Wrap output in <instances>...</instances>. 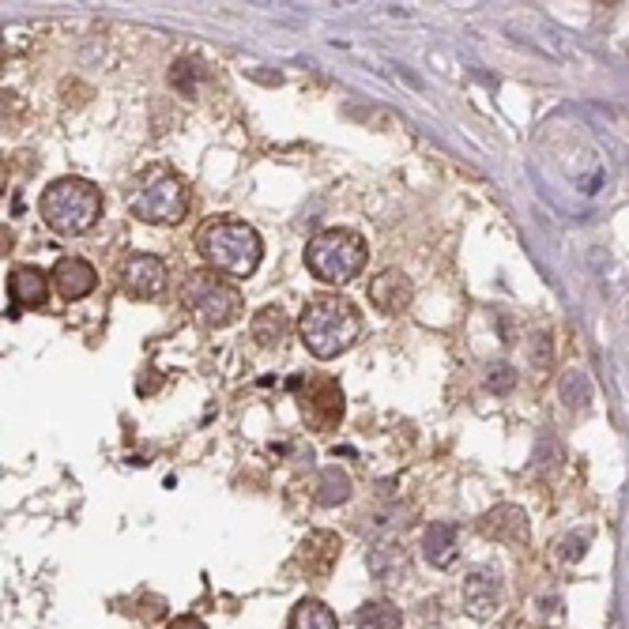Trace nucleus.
<instances>
[{"label": "nucleus", "mask_w": 629, "mask_h": 629, "mask_svg": "<svg viewBox=\"0 0 629 629\" xmlns=\"http://www.w3.org/2000/svg\"><path fill=\"white\" fill-rule=\"evenodd\" d=\"M298 336L306 343V351L313 358H339L343 351H351L362 336V313L355 309L351 298L339 294H321L313 298L302 317H298Z\"/></svg>", "instance_id": "f257e3e1"}, {"label": "nucleus", "mask_w": 629, "mask_h": 629, "mask_svg": "<svg viewBox=\"0 0 629 629\" xmlns=\"http://www.w3.org/2000/svg\"><path fill=\"white\" fill-rule=\"evenodd\" d=\"M196 253L204 257L211 272L249 279L260 268L264 242H260V234L249 223L223 215V219H208L196 230Z\"/></svg>", "instance_id": "f03ea898"}, {"label": "nucleus", "mask_w": 629, "mask_h": 629, "mask_svg": "<svg viewBox=\"0 0 629 629\" xmlns=\"http://www.w3.org/2000/svg\"><path fill=\"white\" fill-rule=\"evenodd\" d=\"M38 211H42V223L53 234L80 238V234H87L102 219V193L87 178H57L42 193Z\"/></svg>", "instance_id": "7ed1b4c3"}, {"label": "nucleus", "mask_w": 629, "mask_h": 629, "mask_svg": "<svg viewBox=\"0 0 629 629\" xmlns=\"http://www.w3.org/2000/svg\"><path fill=\"white\" fill-rule=\"evenodd\" d=\"M366 260H370V249L362 242V234L347 226H328L321 234H313L306 245V268L332 287H347L351 279H358Z\"/></svg>", "instance_id": "20e7f679"}, {"label": "nucleus", "mask_w": 629, "mask_h": 629, "mask_svg": "<svg viewBox=\"0 0 629 629\" xmlns=\"http://www.w3.org/2000/svg\"><path fill=\"white\" fill-rule=\"evenodd\" d=\"M181 302L204 328H230L245 313L242 291L219 279V272H211V268L189 272L185 287H181Z\"/></svg>", "instance_id": "39448f33"}, {"label": "nucleus", "mask_w": 629, "mask_h": 629, "mask_svg": "<svg viewBox=\"0 0 629 629\" xmlns=\"http://www.w3.org/2000/svg\"><path fill=\"white\" fill-rule=\"evenodd\" d=\"M132 211L144 223L178 226L189 215V189L178 174H155L144 181V189L132 196Z\"/></svg>", "instance_id": "423d86ee"}, {"label": "nucleus", "mask_w": 629, "mask_h": 629, "mask_svg": "<svg viewBox=\"0 0 629 629\" xmlns=\"http://www.w3.org/2000/svg\"><path fill=\"white\" fill-rule=\"evenodd\" d=\"M170 287V272L159 257L151 253H132L125 264H121V291L129 298H140V302H151V298H162Z\"/></svg>", "instance_id": "0eeeda50"}, {"label": "nucleus", "mask_w": 629, "mask_h": 629, "mask_svg": "<svg viewBox=\"0 0 629 629\" xmlns=\"http://www.w3.org/2000/svg\"><path fill=\"white\" fill-rule=\"evenodd\" d=\"M501 603H505V588H501L498 573L486 569V565L471 569L468 581H464V607H468L471 618L486 622V618H494L501 611Z\"/></svg>", "instance_id": "6e6552de"}, {"label": "nucleus", "mask_w": 629, "mask_h": 629, "mask_svg": "<svg viewBox=\"0 0 629 629\" xmlns=\"http://www.w3.org/2000/svg\"><path fill=\"white\" fill-rule=\"evenodd\" d=\"M479 532L505 547H528V539H532V528H528V517L520 505H494L490 513L479 517Z\"/></svg>", "instance_id": "1a4fd4ad"}, {"label": "nucleus", "mask_w": 629, "mask_h": 629, "mask_svg": "<svg viewBox=\"0 0 629 629\" xmlns=\"http://www.w3.org/2000/svg\"><path fill=\"white\" fill-rule=\"evenodd\" d=\"M370 302L381 309L385 317H400V313H407L411 302H415V287H411V279H407L400 268H385V272L370 283Z\"/></svg>", "instance_id": "9d476101"}, {"label": "nucleus", "mask_w": 629, "mask_h": 629, "mask_svg": "<svg viewBox=\"0 0 629 629\" xmlns=\"http://www.w3.org/2000/svg\"><path fill=\"white\" fill-rule=\"evenodd\" d=\"M53 291L61 294L65 302H80L98 287V272L95 264H87L83 257H61L53 264Z\"/></svg>", "instance_id": "9b49d317"}, {"label": "nucleus", "mask_w": 629, "mask_h": 629, "mask_svg": "<svg viewBox=\"0 0 629 629\" xmlns=\"http://www.w3.org/2000/svg\"><path fill=\"white\" fill-rule=\"evenodd\" d=\"M49 298V279L31 264H19L8 272V306H12V317H19L23 309H38L46 306Z\"/></svg>", "instance_id": "f8f14e48"}, {"label": "nucleus", "mask_w": 629, "mask_h": 629, "mask_svg": "<svg viewBox=\"0 0 629 629\" xmlns=\"http://www.w3.org/2000/svg\"><path fill=\"white\" fill-rule=\"evenodd\" d=\"M302 411L306 419L317 426V430H332L339 419H343V392H339L336 381H317L302 396Z\"/></svg>", "instance_id": "ddd939ff"}, {"label": "nucleus", "mask_w": 629, "mask_h": 629, "mask_svg": "<svg viewBox=\"0 0 629 629\" xmlns=\"http://www.w3.org/2000/svg\"><path fill=\"white\" fill-rule=\"evenodd\" d=\"M339 550H343L339 535L313 532L306 543L298 547V569H302V573H309V577H328V573L336 569V562H339Z\"/></svg>", "instance_id": "4468645a"}, {"label": "nucleus", "mask_w": 629, "mask_h": 629, "mask_svg": "<svg viewBox=\"0 0 629 629\" xmlns=\"http://www.w3.org/2000/svg\"><path fill=\"white\" fill-rule=\"evenodd\" d=\"M422 554H426V562L434 565V569H449V565L456 562V554H460L456 524H449V520L430 524V528L422 532Z\"/></svg>", "instance_id": "2eb2a0df"}, {"label": "nucleus", "mask_w": 629, "mask_h": 629, "mask_svg": "<svg viewBox=\"0 0 629 629\" xmlns=\"http://www.w3.org/2000/svg\"><path fill=\"white\" fill-rule=\"evenodd\" d=\"M366 565H370V573L377 577V581L400 584L407 577V550H404V543H385V547L370 550Z\"/></svg>", "instance_id": "dca6fc26"}, {"label": "nucleus", "mask_w": 629, "mask_h": 629, "mask_svg": "<svg viewBox=\"0 0 629 629\" xmlns=\"http://www.w3.org/2000/svg\"><path fill=\"white\" fill-rule=\"evenodd\" d=\"M253 336H257L260 347H279L287 339V313L279 306L260 309L257 317H253Z\"/></svg>", "instance_id": "f3484780"}, {"label": "nucleus", "mask_w": 629, "mask_h": 629, "mask_svg": "<svg viewBox=\"0 0 629 629\" xmlns=\"http://www.w3.org/2000/svg\"><path fill=\"white\" fill-rule=\"evenodd\" d=\"M287 629H339V622L321 599H302L291 611V626Z\"/></svg>", "instance_id": "a211bd4d"}, {"label": "nucleus", "mask_w": 629, "mask_h": 629, "mask_svg": "<svg viewBox=\"0 0 629 629\" xmlns=\"http://www.w3.org/2000/svg\"><path fill=\"white\" fill-rule=\"evenodd\" d=\"M355 622L362 629H400V611L392 607V603H385V599H373V603H362L355 611Z\"/></svg>", "instance_id": "6ab92c4d"}, {"label": "nucleus", "mask_w": 629, "mask_h": 629, "mask_svg": "<svg viewBox=\"0 0 629 629\" xmlns=\"http://www.w3.org/2000/svg\"><path fill=\"white\" fill-rule=\"evenodd\" d=\"M558 396H562L565 407H573V411L592 404V377H588V370H569L565 373Z\"/></svg>", "instance_id": "aec40b11"}, {"label": "nucleus", "mask_w": 629, "mask_h": 629, "mask_svg": "<svg viewBox=\"0 0 629 629\" xmlns=\"http://www.w3.org/2000/svg\"><path fill=\"white\" fill-rule=\"evenodd\" d=\"M347 498H351V479H347V471L324 468L321 483H317V501H321V505H343Z\"/></svg>", "instance_id": "412c9836"}, {"label": "nucleus", "mask_w": 629, "mask_h": 629, "mask_svg": "<svg viewBox=\"0 0 629 629\" xmlns=\"http://www.w3.org/2000/svg\"><path fill=\"white\" fill-rule=\"evenodd\" d=\"M513 385H517V370L513 366H490V373H486V388L494 392V396H509L513 392Z\"/></svg>", "instance_id": "4be33fe9"}, {"label": "nucleus", "mask_w": 629, "mask_h": 629, "mask_svg": "<svg viewBox=\"0 0 629 629\" xmlns=\"http://www.w3.org/2000/svg\"><path fill=\"white\" fill-rule=\"evenodd\" d=\"M528 351H532V362L539 370H550V358H554V336L550 332H535L532 343H528Z\"/></svg>", "instance_id": "5701e85b"}, {"label": "nucleus", "mask_w": 629, "mask_h": 629, "mask_svg": "<svg viewBox=\"0 0 629 629\" xmlns=\"http://www.w3.org/2000/svg\"><path fill=\"white\" fill-rule=\"evenodd\" d=\"M170 83L178 87L181 95H193V87H196V65L193 61H178L174 72H170Z\"/></svg>", "instance_id": "b1692460"}, {"label": "nucleus", "mask_w": 629, "mask_h": 629, "mask_svg": "<svg viewBox=\"0 0 629 629\" xmlns=\"http://www.w3.org/2000/svg\"><path fill=\"white\" fill-rule=\"evenodd\" d=\"M584 550H588V535H569L562 543V558L565 562H577V558H584Z\"/></svg>", "instance_id": "393cba45"}, {"label": "nucleus", "mask_w": 629, "mask_h": 629, "mask_svg": "<svg viewBox=\"0 0 629 629\" xmlns=\"http://www.w3.org/2000/svg\"><path fill=\"white\" fill-rule=\"evenodd\" d=\"M170 629H204V622H200L196 614H181V618L170 622Z\"/></svg>", "instance_id": "a878e982"}]
</instances>
